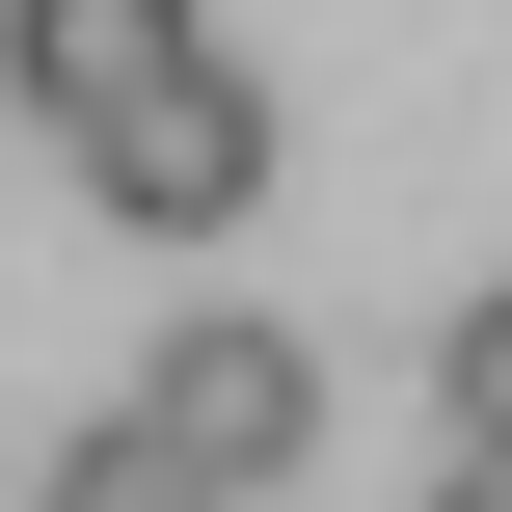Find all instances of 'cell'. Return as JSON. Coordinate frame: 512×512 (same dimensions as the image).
I'll use <instances>...</instances> for the list:
<instances>
[{
  "mask_svg": "<svg viewBox=\"0 0 512 512\" xmlns=\"http://www.w3.org/2000/svg\"><path fill=\"white\" fill-rule=\"evenodd\" d=\"M27 512H216V486H189V459H162L135 405H108V432H81V459H54V486H27Z\"/></svg>",
  "mask_w": 512,
  "mask_h": 512,
  "instance_id": "cell-4",
  "label": "cell"
},
{
  "mask_svg": "<svg viewBox=\"0 0 512 512\" xmlns=\"http://www.w3.org/2000/svg\"><path fill=\"white\" fill-rule=\"evenodd\" d=\"M459 459H512V297H459Z\"/></svg>",
  "mask_w": 512,
  "mask_h": 512,
  "instance_id": "cell-5",
  "label": "cell"
},
{
  "mask_svg": "<svg viewBox=\"0 0 512 512\" xmlns=\"http://www.w3.org/2000/svg\"><path fill=\"white\" fill-rule=\"evenodd\" d=\"M81 189H108L135 243H243V189H270V108H243V54H189L162 108H108V135H81Z\"/></svg>",
  "mask_w": 512,
  "mask_h": 512,
  "instance_id": "cell-2",
  "label": "cell"
},
{
  "mask_svg": "<svg viewBox=\"0 0 512 512\" xmlns=\"http://www.w3.org/2000/svg\"><path fill=\"white\" fill-rule=\"evenodd\" d=\"M135 432L243 512V486H297V459H324V351H297V324H243V297H189V324L135 351Z\"/></svg>",
  "mask_w": 512,
  "mask_h": 512,
  "instance_id": "cell-1",
  "label": "cell"
},
{
  "mask_svg": "<svg viewBox=\"0 0 512 512\" xmlns=\"http://www.w3.org/2000/svg\"><path fill=\"white\" fill-rule=\"evenodd\" d=\"M432 512H512V459H459V486H432Z\"/></svg>",
  "mask_w": 512,
  "mask_h": 512,
  "instance_id": "cell-6",
  "label": "cell"
},
{
  "mask_svg": "<svg viewBox=\"0 0 512 512\" xmlns=\"http://www.w3.org/2000/svg\"><path fill=\"white\" fill-rule=\"evenodd\" d=\"M189 54H216V27H189V0H0V81H27V108H54V135H108V108H162V81H189Z\"/></svg>",
  "mask_w": 512,
  "mask_h": 512,
  "instance_id": "cell-3",
  "label": "cell"
}]
</instances>
